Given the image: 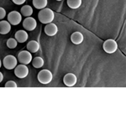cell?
<instances>
[{"mask_svg":"<svg viewBox=\"0 0 126 126\" xmlns=\"http://www.w3.org/2000/svg\"><path fill=\"white\" fill-rule=\"evenodd\" d=\"M12 1L14 2V3H15V4L17 5H20V4H23L24 2L26 1V0H12Z\"/></svg>","mask_w":126,"mask_h":126,"instance_id":"cell-22","label":"cell"},{"mask_svg":"<svg viewBox=\"0 0 126 126\" xmlns=\"http://www.w3.org/2000/svg\"><path fill=\"white\" fill-rule=\"evenodd\" d=\"M15 74L19 78H24L29 74V68L26 66V65L24 64L16 66V67L15 68Z\"/></svg>","mask_w":126,"mask_h":126,"instance_id":"cell-7","label":"cell"},{"mask_svg":"<svg viewBox=\"0 0 126 126\" xmlns=\"http://www.w3.org/2000/svg\"><path fill=\"white\" fill-rule=\"evenodd\" d=\"M6 16V11L3 8L0 7V19H3Z\"/></svg>","mask_w":126,"mask_h":126,"instance_id":"cell-21","label":"cell"},{"mask_svg":"<svg viewBox=\"0 0 126 126\" xmlns=\"http://www.w3.org/2000/svg\"><path fill=\"white\" fill-rule=\"evenodd\" d=\"M18 60L16 59L14 56L9 55V56H5L4 59L3 61V64L4 66V67L8 70H12V69L15 68L17 66Z\"/></svg>","mask_w":126,"mask_h":126,"instance_id":"cell-4","label":"cell"},{"mask_svg":"<svg viewBox=\"0 0 126 126\" xmlns=\"http://www.w3.org/2000/svg\"><path fill=\"white\" fill-rule=\"evenodd\" d=\"M18 61L24 65H28L32 62V55L28 50H22L18 54Z\"/></svg>","mask_w":126,"mask_h":126,"instance_id":"cell-5","label":"cell"},{"mask_svg":"<svg viewBox=\"0 0 126 126\" xmlns=\"http://www.w3.org/2000/svg\"><path fill=\"white\" fill-rule=\"evenodd\" d=\"M27 50L28 51H30V53H35L39 50L40 49V44L36 40H31L27 44Z\"/></svg>","mask_w":126,"mask_h":126,"instance_id":"cell-14","label":"cell"},{"mask_svg":"<svg viewBox=\"0 0 126 126\" xmlns=\"http://www.w3.org/2000/svg\"><path fill=\"white\" fill-rule=\"evenodd\" d=\"M11 30V25L9 21L2 20L0 21V34H7Z\"/></svg>","mask_w":126,"mask_h":126,"instance_id":"cell-13","label":"cell"},{"mask_svg":"<svg viewBox=\"0 0 126 126\" xmlns=\"http://www.w3.org/2000/svg\"><path fill=\"white\" fill-rule=\"evenodd\" d=\"M37 26V22L32 17H26V19L23 21V27L28 31H32Z\"/></svg>","mask_w":126,"mask_h":126,"instance_id":"cell-8","label":"cell"},{"mask_svg":"<svg viewBox=\"0 0 126 126\" xmlns=\"http://www.w3.org/2000/svg\"><path fill=\"white\" fill-rule=\"evenodd\" d=\"M77 82H78V78H77L76 75L73 73H67L65 75L64 78H63V82L67 87H73Z\"/></svg>","mask_w":126,"mask_h":126,"instance_id":"cell-9","label":"cell"},{"mask_svg":"<svg viewBox=\"0 0 126 126\" xmlns=\"http://www.w3.org/2000/svg\"><path fill=\"white\" fill-rule=\"evenodd\" d=\"M44 30H45V33L47 34L48 36H54L57 33L58 28L56 26V24H55L53 23H50L46 24Z\"/></svg>","mask_w":126,"mask_h":126,"instance_id":"cell-10","label":"cell"},{"mask_svg":"<svg viewBox=\"0 0 126 126\" xmlns=\"http://www.w3.org/2000/svg\"><path fill=\"white\" fill-rule=\"evenodd\" d=\"M67 5L72 9H77L82 5V0H67Z\"/></svg>","mask_w":126,"mask_h":126,"instance_id":"cell-17","label":"cell"},{"mask_svg":"<svg viewBox=\"0 0 126 126\" xmlns=\"http://www.w3.org/2000/svg\"><path fill=\"white\" fill-rule=\"evenodd\" d=\"M83 34L81 32H74L71 35V40L73 44L75 45H80L83 41Z\"/></svg>","mask_w":126,"mask_h":126,"instance_id":"cell-12","label":"cell"},{"mask_svg":"<svg viewBox=\"0 0 126 126\" xmlns=\"http://www.w3.org/2000/svg\"><path fill=\"white\" fill-rule=\"evenodd\" d=\"M21 14L24 17H30L33 14V9L30 5H24L21 8Z\"/></svg>","mask_w":126,"mask_h":126,"instance_id":"cell-16","label":"cell"},{"mask_svg":"<svg viewBox=\"0 0 126 126\" xmlns=\"http://www.w3.org/2000/svg\"><path fill=\"white\" fill-rule=\"evenodd\" d=\"M3 79V74H2V72H0V82H2Z\"/></svg>","mask_w":126,"mask_h":126,"instance_id":"cell-23","label":"cell"},{"mask_svg":"<svg viewBox=\"0 0 126 126\" xmlns=\"http://www.w3.org/2000/svg\"><path fill=\"white\" fill-rule=\"evenodd\" d=\"M1 66H2V62H1V60H0V67H1Z\"/></svg>","mask_w":126,"mask_h":126,"instance_id":"cell-24","label":"cell"},{"mask_svg":"<svg viewBox=\"0 0 126 126\" xmlns=\"http://www.w3.org/2000/svg\"><path fill=\"white\" fill-rule=\"evenodd\" d=\"M17 44L18 41L14 38H9V40H7V46L9 49H15L17 47Z\"/></svg>","mask_w":126,"mask_h":126,"instance_id":"cell-19","label":"cell"},{"mask_svg":"<svg viewBox=\"0 0 126 126\" xmlns=\"http://www.w3.org/2000/svg\"><path fill=\"white\" fill-rule=\"evenodd\" d=\"M56 1H62V0H56Z\"/></svg>","mask_w":126,"mask_h":126,"instance_id":"cell-25","label":"cell"},{"mask_svg":"<svg viewBox=\"0 0 126 126\" xmlns=\"http://www.w3.org/2000/svg\"><path fill=\"white\" fill-rule=\"evenodd\" d=\"M32 65L35 68H40L44 66V60L41 57H34V60L32 59Z\"/></svg>","mask_w":126,"mask_h":126,"instance_id":"cell-18","label":"cell"},{"mask_svg":"<svg viewBox=\"0 0 126 126\" xmlns=\"http://www.w3.org/2000/svg\"><path fill=\"white\" fill-rule=\"evenodd\" d=\"M37 78H38V81L40 83H42V84H48V83H50L52 81L53 75L50 72V71L44 69V70H41L38 73Z\"/></svg>","mask_w":126,"mask_h":126,"instance_id":"cell-2","label":"cell"},{"mask_svg":"<svg viewBox=\"0 0 126 126\" xmlns=\"http://www.w3.org/2000/svg\"><path fill=\"white\" fill-rule=\"evenodd\" d=\"M5 87H17V83L14 81H9L5 83Z\"/></svg>","mask_w":126,"mask_h":126,"instance_id":"cell-20","label":"cell"},{"mask_svg":"<svg viewBox=\"0 0 126 126\" xmlns=\"http://www.w3.org/2000/svg\"><path fill=\"white\" fill-rule=\"evenodd\" d=\"M55 18V14L50 9L45 8L43 9H40V13L38 14V19L42 24H50L52 23Z\"/></svg>","mask_w":126,"mask_h":126,"instance_id":"cell-1","label":"cell"},{"mask_svg":"<svg viewBox=\"0 0 126 126\" xmlns=\"http://www.w3.org/2000/svg\"><path fill=\"white\" fill-rule=\"evenodd\" d=\"M28 34L24 30H18L15 33V40L19 43H24L28 40Z\"/></svg>","mask_w":126,"mask_h":126,"instance_id":"cell-11","label":"cell"},{"mask_svg":"<svg viewBox=\"0 0 126 126\" xmlns=\"http://www.w3.org/2000/svg\"><path fill=\"white\" fill-rule=\"evenodd\" d=\"M33 5L37 9H43L47 6V0H33Z\"/></svg>","mask_w":126,"mask_h":126,"instance_id":"cell-15","label":"cell"},{"mask_svg":"<svg viewBox=\"0 0 126 126\" xmlns=\"http://www.w3.org/2000/svg\"><path fill=\"white\" fill-rule=\"evenodd\" d=\"M104 51L108 54H113L118 50V44L114 40L109 39L105 40L103 45Z\"/></svg>","mask_w":126,"mask_h":126,"instance_id":"cell-3","label":"cell"},{"mask_svg":"<svg viewBox=\"0 0 126 126\" xmlns=\"http://www.w3.org/2000/svg\"><path fill=\"white\" fill-rule=\"evenodd\" d=\"M22 20V15L18 11H12L8 15V21L12 25H18Z\"/></svg>","mask_w":126,"mask_h":126,"instance_id":"cell-6","label":"cell"}]
</instances>
